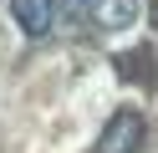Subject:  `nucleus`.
<instances>
[{"label":"nucleus","instance_id":"f03ea898","mask_svg":"<svg viewBox=\"0 0 158 153\" xmlns=\"http://www.w3.org/2000/svg\"><path fill=\"white\" fill-rule=\"evenodd\" d=\"M10 20L21 26V36L41 41L56 31V0H10Z\"/></svg>","mask_w":158,"mask_h":153},{"label":"nucleus","instance_id":"f257e3e1","mask_svg":"<svg viewBox=\"0 0 158 153\" xmlns=\"http://www.w3.org/2000/svg\"><path fill=\"white\" fill-rule=\"evenodd\" d=\"M143 138H148V122L138 107H117L107 117V128L97 133V148L92 153H143Z\"/></svg>","mask_w":158,"mask_h":153},{"label":"nucleus","instance_id":"20e7f679","mask_svg":"<svg viewBox=\"0 0 158 153\" xmlns=\"http://www.w3.org/2000/svg\"><path fill=\"white\" fill-rule=\"evenodd\" d=\"M56 20H61V31H87L92 26V0H61Z\"/></svg>","mask_w":158,"mask_h":153},{"label":"nucleus","instance_id":"7ed1b4c3","mask_svg":"<svg viewBox=\"0 0 158 153\" xmlns=\"http://www.w3.org/2000/svg\"><path fill=\"white\" fill-rule=\"evenodd\" d=\"M92 26L97 31H127V26H138V0H92Z\"/></svg>","mask_w":158,"mask_h":153}]
</instances>
